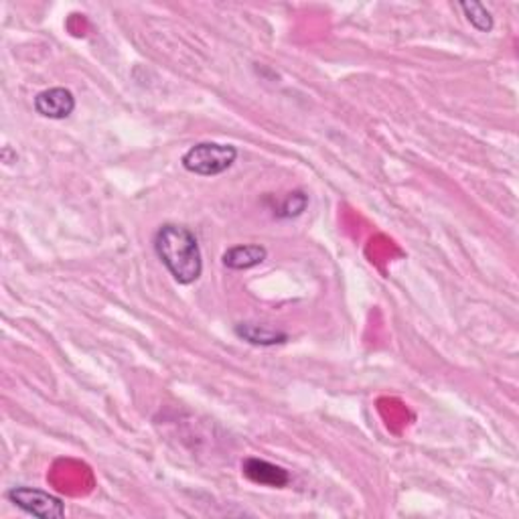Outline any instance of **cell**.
<instances>
[{"instance_id": "cell-7", "label": "cell", "mask_w": 519, "mask_h": 519, "mask_svg": "<svg viewBox=\"0 0 519 519\" xmlns=\"http://www.w3.org/2000/svg\"><path fill=\"white\" fill-rule=\"evenodd\" d=\"M268 250L258 244H241L226 250L223 254V266L230 270H250V268L260 266L266 260Z\"/></svg>"}, {"instance_id": "cell-6", "label": "cell", "mask_w": 519, "mask_h": 519, "mask_svg": "<svg viewBox=\"0 0 519 519\" xmlns=\"http://www.w3.org/2000/svg\"><path fill=\"white\" fill-rule=\"evenodd\" d=\"M236 335L240 339L248 341L250 345H260V348H272V345H282L289 341V333L279 331L270 325L258 323H240L236 325Z\"/></svg>"}, {"instance_id": "cell-4", "label": "cell", "mask_w": 519, "mask_h": 519, "mask_svg": "<svg viewBox=\"0 0 519 519\" xmlns=\"http://www.w3.org/2000/svg\"><path fill=\"white\" fill-rule=\"evenodd\" d=\"M37 114L49 120H65L73 114L75 98L67 88H49L34 98Z\"/></svg>"}, {"instance_id": "cell-3", "label": "cell", "mask_w": 519, "mask_h": 519, "mask_svg": "<svg viewBox=\"0 0 519 519\" xmlns=\"http://www.w3.org/2000/svg\"><path fill=\"white\" fill-rule=\"evenodd\" d=\"M6 499L24 514L39 519H59L65 515L64 501L41 489L13 487L6 491Z\"/></svg>"}, {"instance_id": "cell-1", "label": "cell", "mask_w": 519, "mask_h": 519, "mask_svg": "<svg viewBox=\"0 0 519 519\" xmlns=\"http://www.w3.org/2000/svg\"><path fill=\"white\" fill-rule=\"evenodd\" d=\"M152 244L159 260L179 284L199 280L203 272V256L191 230L177 223H164L154 233Z\"/></svg>"}, {"instance_id": "cell-8", "label": "cell", "mask_w": 519, "mask_h": 519, "mask_svg": "<svg viewBox=\"0 0 519 519\" xmlns=\"http://www.w3.org/2000/svg\"><path fill=\"white\" fill-rule=\"evenodd\" d=\"M463 13L466 16V21H469L475 29L481 31V33H489L493 29V16L489 13V8L483 5V3H461Z\"/></svg>"}, {"instance_id": "cell-2", "label": "cell", "mask_w": 519, "mask_h": 519, "mask_svg": "<svg viewBox=\"0 0 519 519\" xmlns=\"http://www.w3.org/2000/svg\"><path fill=\"white\" fill-rule=\"evenodd\" d=\"M238 159V149L221 142H199L183 154V167L199 177H218Z\"/></svg>"}, {"instance_id": "cell-9", "label": "cell", "mask_w": 519, "mask_h": 519, "mask_svg": "<svg viewBox=\"0 0 519 519\" xmlns=\"http://www.w3.org/2000/svg\"><path fill=\"white\" fill-rule=\"evenodd\" d=\"M307 205H308V197L302 191H294L284 199V203L280 205V210L276 211V215H279L280 220L299 218V215L307 210Z\"/></svg>"}, {"instance_id": "cell-5", "label": "cell", "mask_w": 519, "mask_h": 519, "mask_svg": "<svg viewBox=\"0 0 519 519\" xmlns=\"http://www.w3.org/2000/svg\"><path fill=\"white\" fill-rule=\"evenodd\" d=\"M241 471H244L246 477L258 483V485H268V487H287L290 483V475L282 466L268 463L264 458L258 456H248L244 463H241Z\"/></svg>"}]
</instances>
